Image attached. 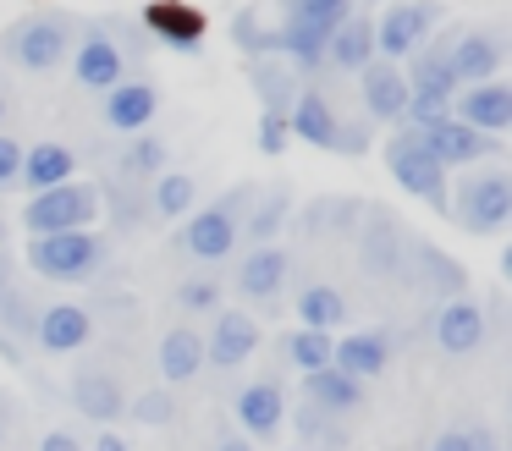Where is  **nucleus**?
I'll list each match as a JSON object with an SVG mask.
<instances>
[{"label": "nucleus", "instance_id": "obj_1", "mask_svg": "<svg viewBox=\"0 0 512 451\" xmlns=\"http://www.w3.org/2000/svg\"><path fill=\"white\" fill-rule=\"evenodd\" d=\"M254 193H259L254 182H237V187H226L215 204L193 209L188 226L177 231V248L188 253V259H199V264L226 259V253L243 242V215H248V204H254Z\"/></svg>", "mask_w": 512, "mask_h": 451}, {"label": "nucleus", "instance_id": "obj_2", "mask_svg": "<svg viewBox=\"0 0 512 451\" xmlns=\"http://www.w3.org/2000/svg\"><path fill=\"white\" fill-rule=\"evenodd\" d=\"M446 215L468 231V237H496L512 220V176L496 165H468L457 187H446Z\"/></svg>", "mask_w": 512, "mask_h": 451}, {"label": "nucleus", "instance_id": "obj_3", "mask_svg": "<svg viewBox=\"0 0 512 451\" xmlns=\"http://www.w3.org/2000/svg\"><path fill=\"white\" fill-rule=\"evenodd\" d=\"M105 253H111V242L94 237V231H50V237L28 242V270L67 286V281H89V275H100Z\"/></svg>", "mask_w": 512, "mask_h": 451}, {"label": "nucleus", "instance_id": "obj_4", "mask_svg": "<svg viewBox=\"0 0 512 451\" xmlns=\"http://www.w3.org/2000/svg\"><path fill=\"white\" fill-rule=\"evenodd\" d=\"M287 132L303 138V143H314V149H325V154H353V160L369 149V127H347V121L336 116L331 99H325L320 88H309V83H303L298 105L287 110Z\"/></svg>", "mask_w": 512, "mask_h": 451}, {"label": "nucleus", "instance_id": "obj_5", "mask_svg": "<svg viewBox=\"0 0 512 451\" xmlns=\"http://www.w3.org/2000/svg\"><path fill=\"white\" fill-rule=\"evenodd\" d=\"M94 215H100V187H89V182L45 187V193H34L23 204L28 237H50V231H89Z\"/></svg>", "mask_w": 512, "mask_h": 451}, {"label": "nucleus", "instance_id": "obj_6", "mask_svg": "<svg viewBox=\"0 0 512 451\" xmlns=\"http://www.w3.org/2000/svg\"><path fill=\"white\" fill-rule=\"evenodd\" d=\"M386 171L397 176V187L402 193H413V198H424L430 209H446V171H441V160H435L430 149H424V138L413 127H402V132H391L386 138Z\"/></svg>", "mask_w": 512, "mask_h": 451}, {"label": "nucleus", "instance_id": "obj_7", "mask_svg": "<svg viewBox=\"0 0 512 451\" xmlns=\"http://www.w3.org/2000/svg\"><path fill=\"white\" fill-rule=\"evenodd\" d=\"M72 33H78V22H72V17L45 11V17L17 22L0 44H6V55H12L23 72H56V66L67 61V50H72Z\"/></svg>", "mask_w": 512, "mask_h": 451}, {"label": "nucleus", "instance_id": "obj_8", "mask_svg": "<svg viewBox=\"0 0 512 451\" xmlns=\"http://www.w3.org/2000/svg\"><path fill=\"white\" fill-rule=\"evenodd\" d=\"M441 22V6L435 0H397L391 11H380L375 22V55L386 61H402V55L424 50V33Z\"/></svg>", "mask_w": 512, "mask_h": 451}, {"label": "nucleus", "instance_id": "obj_9", "mask_svg": "<svg viewBox=\"0 0 512 451\" xmlns=\"http://www.w3.org/2000/svg\"><path fill=\"white\" fill-rule=\"evenodd\" d=\"M402 253H408V231L391 209H369L358 215V264L364 275H402Z\"/></svg>", "mask_w": 512, "mask_h": 451}, {"label": "nucleus", "instance_id": "obj_10", "mask_svg": "<svg viewBox=\"0 0 512 451\" xmlns=\"http://www.w3.org/2000/svg\"><path fill=\"white\" fill-rule=\"evenodd\" d=\"M413 132H419L424 149L441 160V171H452V165H485L490 154H501V138L463 127L457 116H441V121H430V127H413Z\"/></svg>", "mask_w": 512, "mask_h": 451}, {"label": "nucleus", "instance_id": "obj_11", "mask_svg": "<svg viewBox=\"0 0 512 451\" xmlns=\"http://www.w3.org/2000/svg\"><path fill=\"white\" fill-rule=\"evenodd\" d=\"M430 336L441 352H452V358H468V352H479L490 341V325H485V303H479L474 292L468 297H452V303H441V314L430 319Z\"/></svg>", "mask_w": 512, "mask_h": 451}, {"label": "nucleus", "instance_id": "obj_12", "mask_svg": "<svg viewBox=\"0 0 512 451\" xmlns=\"http://www.w3.org/2000/svg\"><path fill=\"white\" fill-rule=\"evenodd\" d=\"M402 270L419 281V292L441 297V303H452V297H468V270L452 259V253H441L435 242H413L408 237V253H402Z\"/></svg>", "mask_w": 512, "mask_h": 451}, {"label": "nucleus", "instance_id": "obj_13", "mask_svg": "<svg viewBox=\"0 0 512 451\" xmlns=\"http://www.w3.org/2000/svg\"><path fill=\"white\" fill-rule=\"evenodd\" d=\"M237 413V435L254 440V446H265V440L281 435V418H287V391H281V380H254L237 391L232 402Z\"/></svg>", "mask_w": 512, "mask_h": 451}, {"label": "nucleus", "instance_id": "obj_14", "mask_svg": "<svg viewBox=\"0 0 512 451\" xmlns=\"http://www.w3.org/2000/svg\"><path fill=\"white\" fill-rule=\"evenodd\" d=\"M259 347V319L248 308H215V325L204 330V363L215 369H237Z\"/></svg>", "mask_w": 512, "mask_h": 451}, {"label": "nucleus", "instance_id": "obj_15", "mask_svg": "<svg viewBox=\"0 0 512 451\" xmlns=\"http://www.w3.org/2000/svg\"><path fill=\"white\" fill-rule=\"evenodd\" d=\"M501 61H507V44H501V33H490V28H468V33H457V39L446 44V66H452L457 88L490 83V77L501 72Z\"/></svg>", "mask_w": 512, "mask_h": 451}, {"label": "nucleus", "instance_id": "obj_16", "mask_svg": "<svg viewBox=\"0 0 512 451\" xmlns=\"http://www.w3.org/2000/svg\"><path fill=\"white\" fill-rule=\"evenodd\" d=\"M67 396H72V407L100 429H111V424L127 418V391H122V380H116L111 369H78L72 385H67Z\"/></svg>", "mask_w": 512, "mask_h": 451}, {"label": "nucleus", "instance_id": "obj_17", "mask_svg": "<svg viewBox=\"0 0 512 451\" xmlns=\"http://www.w3.org/2000/svg\"><path fill=\"white\" fill-rule=\"evenodd\" d=\"M452 116L463 121V127H474V132H490V138H501V132L512 127V88L501 83V77H490V83H474V88H457Z\"/></svg>", "mask_w": 512, "mask_h": 451}, {"label": "nucleus", "instance_id": "obj_18", "mask_svg": "<svg viewBox=\"0 0 512 451\" xmlns=\"http://www.w3.org/2000/svg\"><path fill=\"white\" fill-rule=\"evenodd\" d=\"M89 336H94V319L83 303H50V308H39V319H34V347L56 352V358L89 347Z\"/></svg>", "mask_w": 512, "mask_h": 451}, {"label": "nucleus", "instance_id": "obj_19", "mask_svg": "<svg viewBox=\"0 0 512 451\" xmlns=\"http://www.w3.org/2000/svg\"><path fill=\"white\" fill-rule=\"evenodd\" d=\"M386 363H391V330H380V325L353 330V336L331 341V369L353 374V380H364V385L380 380V374H386Z\"/></svg>", "mask_w": 512, "mask_h": 451}, {"label": "nucleus", "instance_id": "obj_20", "mask_svg": "<svg viewBox=\"0 0 512 451\" xmlns=\"http://www.w3.org/2000/svg\"><path fill=\"white\" fill-rule=\"evenodd\" d=\"M100 116H105V127H111V132H144L149 121L160 116V88L155 83H138V77H122L116 88H105Z\"/></svg>", "mask_w": 512, "mask_h": 451}, {"label": "nucleus", "instance_id": "obj_21", "mask_svg": "<svg viewBox=\"0 0 512 451\" xmlns=\"http://www.w3.org/2000/svg\"><path fill=\"white\" fill-rule=\"evenodd\" d=\"M287 275H292V253L276 248V242H265V248H248V259L237 264V292H243L248 303H276Z\"/></svg>", "mask_w": 512, "mask_h": 451}, {"label": "nucleus", "instance_id": "obj_22", "mask_svg": "<svg viewBox=\"0 0 512 451\" xmlns=\"http://www.w3.org/2000/svg\"><path fill=\"white\" fill-rule=\"evenodd\" d=\"M127 66H133V61H127V55L116 50L111 39H105V33H100V22H94V28L83 33V44L72 50V77H78L83 88H100V94H105V88H116V83H122V77H127Z\"/></svg>", "mask_w": 512, "mask_h": 451}, {"label": "nucleus", "instance_id": "obj_23", "mask_svg": "<svg viewBox=\"0 0 512 451\" xmlns=\"http://www.w3.org/2000/svg\"><path fill=\"white\" fill-rule=\"evenodd\" d=\"M369 61H375V22H369L364 11H353V17H342L331 28V39H325L320 72H364Z\"/></svg>", "mask_w": 512, "mask_h": 451}, {"label": "nucleus", "instance_id": "obj_24", "mask_svg": "<svg viewBox=\"0 0 512 451\" xmlns=\"http://www.w3.org/2000/svg\"><path fill=\"white\" fill-rule=\"evenodd\" d=\"M402 83H408V99H419V105H446V110H452L457 77H452V66H446V44L413 50V61H408V72H402Z\"/></svg>", "mask_w": 512, "mask_h": 451}, {"label": "nucleus", "instance_id": "obj_25", "mask_svg": "<svg viewBox=\"0 0 512 451\" xmlns=\"http://www.w3.org/2000/svg\"><path fill=\"white\" fill-rule=\"evenodd\" d=\"M248 83H254L259 105H265L270 116H287L303 94V72L287 66L281 55H254V61H248Z\"/></svg>", "mask_w": 512, "mask_h": 451}, {"label": "nucleus", "instance_id": "obj_26", "mask_svg": "<svg viewBox=\"0 0 512 451\" xmlns=\"http://www.w3.org/2000/svg\"><path fill=\"white\" fill-rule=\"evenodd\" d=\"M303 402H314L331 418H347V413H364L369 391H364V380H353V374H342V369L325 363V369L303 374Z\"/></svg>", "mask_w": 512, "mask_h": 451}, {"label": "nucleus", "instance_id": "obj_27", "mask_svg": "<svg viewBox=\"0 0 512 451\" xmlns=\"http://www.w3.org/2000/svg\"><path fill=\"white\" fill-rule=\"evenodd\" d=\"M364 110L369 121H402V110H408V83H402V66L397 61H369L364 72Z\"/></svg>", "mask_w": 512, "mask_h": 451}, {"label": "nucleus", "instance_id": "obj_28", "mask_svg": "<svg viewBox=\"0 0 512 451\" xmlns=\"http://www.w3.org/2000/svg\"><path fill=\"white\" fill-rule=\"evenodd\" d=\"M144 28L155 33L160 44H171V50H199L204 44V17L193 6H182V0H155V6L144 11Z\"/></svg>", "mask_w": 512, "mask_h": 451}, {"label": "nucleus", "instance_id": "obj_29", "mask_svg": "<svg viewBox=\"0 0 512 451\" xmlns=\"http://www.w3.org/2000/svg\"><path fill=\"white\" fill-rule=\"evenodd\" d=\"M72 171H78V154H72L67 143H34V149H23L17 187H28V193H45V187L72 182Z\"/></svg>", "mask_w": 512, "mask_h": 451}, {"label": "nucleus", "instance_id": "obj_30", "mask_svg": "<svg viewBox=\"0 0 512 451\" xmlns=\"http://www.w3.org/2000/svg\"><path fill=\"white\" fill-rule=\"evenodd\" d=\"M325 39H331V22H314V17H287L276 28L281 55H292V61H298V72H320Z\"/></svg>", "mask_w": 512, "mask_h": 451}, {"label": "nucleus", "instance_id": "obj_31", "mask_svg": "<svg viewBox=\"0 0 512 451\" xmlns=\"http://www.w3.org/2000/svg\"><path fill=\"white\" fill-rule=\"evenodd\" d=\"M34 319H39V308L28 303V292L17 286V259L0 248V330L34 341Z\"/></svg>", "mask_w": 512, "mask_h": 451}, {"label": "nucleus", "instance_id": "obj_32", "mask_svg": "<svg viewBox=\"0 0 512 451\" xmlns=\"http://www.w3.org/2000/svg\"><path fill=\"white\" fill-rule=\"evenodd\" d=\"M199 369H204V336L199 330H188V325L166 330V336H160V380L182 385V380H193Z\"/></svg>", "mask_w": 512, "mask_h": 451}, {"label": "nucleus", "instance_id": "obj_33", "mask_svg": "<svg viewBox=\"0 0 512 451\" xmlns=\"http://www.w3.org/2000/svg\"><path fill=\"white\" fill-rule=\"evenodd\" d=\"M292 220V187H270L265 198L254 193V204H248V215H243V237L248 242H276L281 237V226Z\"/></svg>", "mask_w": 512, "mask_h": 451}, {"label": "nucleus", "instance_id": "obj_34", "mask_svg": "<svg viewBox=\"0 0 512 451\" xmlns=\"http://www.w3.org/2000/svg\"><path fill=\"white\" fill-rule=\"evenodd\" d=\"M292 308H298L303 330H325V336H331V330L347 319V297L336 292V286H325V281L303 286V292H298V303H292Z\"/></svg>", "mask_w": 512, "mask_h": 451}, {"label": "nucleus", "instance_id": "obj_35", "mask_svg": "<svg viewBox=\"0 0 512 451\" xmlns=\"http://www.w3.org/2000/svg\"><path fill=\"white\" fill-rule=\"evenodd\" d=\"M193 204H199V182H193V176H182V171L155 176V187H149V215L182 220V215H193Z\"/></svg>", "mask_w": 512, "mask_h": 451}, {"label": "nucleus", "instance_id": "obj_36", "mask_svg": "<svg viewBox=\"0 0 512 451\" xmlns=\"http://www.w3.org/2000/svg\"><path fill=\"white\" fill-rule=\"evenodd\" d=\"M171 160V149L160 138H144V132H133V143H122L116 149V176L122 182H144V176H160Z\"/></svg>", "mask_w": 512, "mask_h": 451}, {"label": "nucleus", "instance_id": "obj_37", "mask_svg": "<svg viewBox=\"0 0 512 451\" xmlns=\"http://www.w3.org/2000/svg\"><path fill=\"white\" fill-rule=\"evenodd\" d=\"M331 341L336 336H325V330H292V336H281V352H287L292 369L314 374V369H325V363H331Z\"/></svg>", "mask_w": 512, "mask_h": 451}, {"label": "nucleus", "instance_id": "obj_38", "mask_svg": "<svg viewBox=\"0 0 512 451\" xmlns=\"http://www.w3.org/2000/svg\"><path fill=\"white\" fill-rule=\"evenodd\" d=\"M430 451H501V435L496 424H452L435 435Z\"/></svg>", "mask_w": 512, "mask_h": 451}, {"label": "nucleus", "instance_id": "obj_39", "mask_svg": "<svg viewBox=\"0 0 512 451\" xmlns=\"http://www.w3.org/2000/svg\"><path fill=\"white\" fill-rule=\"evenodd\" d=\"M292 429H298L303 451H314V446H336V440H342L336 418H331V413H320L314 402H298V413H292Z\"/></svg>", "mask_w": 512, "mask_h": 451}, {"label": "nucleus", "instance_id": "obj_40", "mask_svg": "<svg viewBox=\"0 0 512 451\" xmlns=\"http://www.w3.org/2000/svg\"><path fill=\"white\" fill-rule=\"evenodd\" d=\"M127 418L144 424V429H166L171 418H177V396H171V391H144V396L127 402Z\"/></svg>", "mask_w": 512, "mask_h": 451}, {"label": "nucleus", "instance_id": "obj_41", "mask_svg": "<svg viewBox=\"0 0 512 451\" xmlns=\"http://www.w3.org/2000/svg\"><path fill=\"white\" fill-rule=\"evenodd\" d=\"M221 292L226 286L215 281V275H188V281H177V303L188 308V314H215V308H221Z\"/></svg>", "mask_w": 512, "mask_h": 451}, {"label": "nucleus", "instance_id": "obj_42", "mask_svg": "<svg viewBox=\"0 0 512 451\" xmlns=\"http://www.w3.org/2000/svg\"><path fill=\"white\" fill-rule=\"evenodd\" d=\"M111 215H116V226L122 231H138L149 220V193H138L133 182H122L116 176V193H111Z\"/></svg>", "mask_w": 512, "mask_h": 451}, {"label": "nucleus", "instance_id": "obj_43", "mask_svg": "<svg viewBox=\"0 0 512 451\" xmlns=\"http://www.w3.org/2000/svg\"><path fill=\"white\" fill-rule=\"evenodd\" d=\"M232 44H237V50H248V61H254V55H281L276 28H259V17H248V11L232 22Z\"/></svg>", "mask_w": 512, "mask_h": 451}, {"label": "nucleus", "instance_id": "obj_44", "mask_svg": "<svg viewBox=\"0 0 512 451\" xmlns=\"http://www.w3.org/2000/svg\"><path fill=\"white\" fill-rule=\"evenodd\" d=\"M353 6L358 0H281V11L287 17H314V22H342V17H353Z\"/></svg>", "mask_w": 512, "mask_h": 451}, {"label": "nucleus", "instance_id": "obj_45", "mask_svg": "<svg viewBox=\"0 0 512 451\" xmlns=\"http://www.w3.org/2000/svg\"><path fill=\"white\" fill-rule=\"evenodd\" d=\"M17 171H23V143L0 132V193H6V187H17Z\"/></svg>", "mask_w": 512, "mask_h": 451}, {"label": "nucleus", "instance_id": "obj_46", "mask_svg": "<svg viewBox=\"0 0 512 451\" xmlns=\"http://www.w3.org/2000/svg\"><path fill=\"white\" fill-rule=\"evenodd\" d=\"M259 149H265V154L287 149V116H270V110L259 116Z\"/></svg>", "mask_w": 512, "mask_h": 451}, {"label": "nucleus", "instance_id": "obj_47", "mask_svg": "<svg viewBox=\"0 0 512 451\" xmlns=\"http://www.w3.org/2000/svg\"><path fill=\"white\" fill-rule=\"evenodd\" d=\"M39 451H83V440L72 435V429H50V435L39 440Z\"/></svg>", "mask_w": 512, "mask_h": 451}, {"label": "nucleus", "instance_id": "obj_48", "mask_svg": "<svg viewBox=\"0 0 512 451\" xmlns=\"http://www.w3.org/2000/svg\"><path fill=\"white\" fill-rule=\"evenodd\" d=\"M94 451H133V446H127L116 429H100V435H94Z\"/></svg>", "mask_w": 512, "mask_h": 451}, {"label": "nucleus", "instance_id": "obj_49", "mask_svg": "<svg viewBox=\"0 0 512 451\" xmlns=\"http://www.w3.org/2000/svg\"><path fill=\"white\" fill-rule=\"evenodd\" d=\"M215 451H254V440H243L237 429H226V435L215 440Z\"/></svg>", "mask_w": 512, "mask_h": 451}, {"label": "nucleus", "instance_id": "obj_50", "mask_svg": "<svg viewBox=\"0 0 512 451\" xmlns=\"http://www.w3.org/2000/svg\"><path fill=\"white\" fill-rule=\"evenodd\" d=\"M12 418H17V396L0 391V424H12Z\"/></svg>", "mask_w": 512, "mask_h": 451}, {"label": "nucleus", "instance_id": "obj_51", "mask_svg": "<svg viewBox=\"0 0 512 451\" xmlns=\"http://www.w3.org/2000/svg\"><path fill=\"white\" fill-rule=\"evenodd\" d=\"M0 451H6V424H0Z\"/></svg>", "mask_w": 512, "mask_h": 451}, {"label": "nucleus", "instance_id": "obj_52", "mask_svg": "<svg viewBox=\"0 0 512 451\" xmlns=\"http://www.w3.org/2000/svg\"><path fill=\"white\" fill-rule=\"evenodd\" d=\"M0 121H6V94H0Z\"/></svg>", "mask_w": 512, "mask_h": 451}, {"label": "nucleus", "instance_id": "obj_53", "mask_svg": "<svg viewBox=\"0 0 512 451\" xmlns=\"http://www.w3.org/2000/svg\"><path fill=\"white\" fill-rule=\"evenodd\" d=\"M0 242H6V215H0Z\"/></svg>", "mask_w": 512, "mask_h": 451}, {"label": "nucleus", "instance_id": "obj_54", "mask_svg": "<svg viewBox=\"0 0 512 451\" xmlns=\"http://www.w3.org/2000/svg\"><path fill=\"white\" fill-rule=\"evenodd\" d=\"M292 451H303V446H292Z\"/></svg>", "mask_w": 512, "mask_h": 451}]
</instances>
